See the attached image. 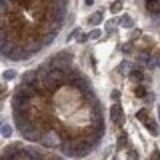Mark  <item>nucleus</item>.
<instances>
[{"instance_id": "f257e3e1", "label": "nucleus", "mask_w": 160, "mask_h": 160, "mask_svg": "<svg viewBox=\"0 0 160 160\" xmlns=\"http://www.w3.org/2000/svg\"><path fill=\"white\" fill-rule=\"evenodd\" d=\"M72 60H73V56L69 54V53H65V54H58L57 58H54L52 65L56 68V69H59L62 72H69L72 70Z\"/></svg>"}, {"instance_id": "f03ea898", "label": "nucleus", "mask_w": 160, "mask_h": 160, "mask_svg": "<svg viewBox=\"0 0 160 160\" xmlns=\"http://www.w3.org/2000/svg\"><path fill=\"white\" fill-rule=\"evenodd\" d=\"M27 99L28 98L15 94V96L12 99V107H14L15 113H26V111L30 108V103H28Z\"/></svg>"}, {"instance_id": "7ed1b4c3", "label": "nucleus", "mask_w": 160, "mask_h": 160, "mask_svg": "<svg viewBox=\"0 0 160 160\" xmlns=\"http://www.w3.org/2000/svg\"><path fill=\"white\" fill-rule=\"evenodd\" d=\"M41 140H42V144L44 147H47V148H54V147H57V145L60 144L59 136L54 131H49V132L44 133L42 136Z\"/></svg>"}, {"instance_id": "20e7f679", "label": "nucleus", "mask_w": 160, "mask_h": 160, "mask_svg": "<svg viewBox=\"0 0 160 160\" xmlns=\"http://www.w3.org/2000/svg\"><path fill=\"white\" fill-rule=\"evenodd\" d=\"M16 94L22 95L25 98H32L37 94V89L33 86V84H21Z\"/></svg>"}, {"instance_id": "39448f33", "label": "nucleus", "mask_w": 160, "mask_h": 160, "mask_svg": "<svg viewBox=\"0 0 160 160\" xmlns=\"http://www.w3.org/2000/svg\"><path fill=\"white\" fill-rule=\"evenodd\" d=\"M25 115H26V113H15V123H16L18 129L20 131L21 133H23V132L31 129L30 123H28V121H27Z\"/></svg>"}, {"instance_id": "423d86ee", "label": "nucleus", "mask_w": 160, "mask_h": 160, "mask_svg": "<svg viewBox=\"0 0 160 160\" xmlns=\"http://www.w3.org/2000/svg\"><path fill=\"white\" fill-rule=\"evenodd\" d=\"M77 154L79 157H85L91 152V145L89 144V142H81L80 144H77Z\"/></svg>"}, {"instance_id": "0eeeda50", "label": "nucleus", "mask_w": 160, "mask_h": 160, "mask_svg": "<svg viewBox=\"0 0 160 160\" xmlns=\"http://www.w3.org/2000/svg\"><path fill=\"white\" fill-rule=\"evenodd\" d=\"M122 113H123V111H122V107H121V105L118 102L115 103V105H112V107H111V110H110V117H111L112 122L116 123Z\"/></svg>"}, {"instance_id": "6e6552de", "label": "nucleus", "mask_w": 160, "mask_h": 160, "mask_svg": "<svg viewBox=\"0 0 160 160\" xmlns=\"http://www.w3.org/2000/svg\"><path fill=\"white\" fill-rule=\"evenodd\" d=\"M144 124H145L147 129L150 132V134H152V136H154V137H158V136H159L160 129H159V126L155 123V121H153V120H150V118H149L148 121H145V122H144Z\"/></svg>"}, {"instance_id": "1a4fd4ad", "label": "nucleus", "mask_w": 160, "mask_h": 160, "mask_svg": "<svg viewBox=\"0 0 160 160\" xmlns=\"http://www.w3.org/2000/svg\"><path fill=\"white\" fill-rule=\"evenodd\" d=\"M37 72H33V70H30V72H26L22 77V81L21 84H33L35 80L37 78Z\"/></svg>"}, {"instance_id": "9d476101", "label": "nucleus", "mask_w": 160, "mask_h": 160, "mask_svg": "<svg viewBox=\"0 0 160 160\" xmlns=\"http://www.w3.org/2000/svg\"><path fill=\"white\" fill-rule=\"evenodd\" d=\"M22 136H23L25 139L28 140V142H37L40 139V133L37 131H35V129H28V131L23 132Z\"/></svg>"}, {"instance_id": "9b49d317", "label": "nucleus", "mask_w": 160, "mask_h": 160, "mask_svg": "<svg viewBox=\"0 0 160 160\" xmlns=\"http://www.w3.org/2000/svg\"><path fill=\"white\" fill-rule=\"evenodd\" d=\"M147 9H148V11L152 12V14H159L160 4L158 2V0H148V2H147Z\"/></svg>"}, {"instance_id": "f8f14e48", "label": "nucleus", "mask_w": 160, "mask_h": 160, "mask_svg": "<svg viewBox=\"0 0 160 160\" xmlns=\"http://www.w3.org/2000/svg\"><path fill=\"white\" fill-rule=\"evenodd\" d=\"M120 23L122 27H124V28H129V27H132L133 26V20L131 19V16L129 15H123L122 18H121L120 20Z\"/></svg>"}, {"instance_id": "ddd939ff", "label": "nucleus", "mask_w": 160, "mask_h": 160, "mask_svg": "<svg viewBox=\"0 0 160 160\" xmlns=\"http://www.w3.org/2000/svg\"><path fill=\"white\" fill-rule=\"evenodd\" d=\"M73 84H74L77 88H79L81 91H84V90L89 89V81H86V80L84 79V78H81V77H80L79 79L75 80Z\"/></svg>"}, {"instance_id": "4468645a", "label": "nucleus", "mask_w": 160, "mask_h": 160, "mask_svg": "<svg viewBox=\"0 0 160 160\" xmlns=\"http://www.w3.org/2000/svg\"><path fill=\"white\" fill-rule=\"evenodd\" d=\"M133 70V65H132V63H129V62H122V64H121L120 67V72L122 74H129Z\"/></svg>"}, {"instance_id": "2eb2a0df", "label": "nucleus", "mask_w": 160, "mask_h": 160, "mask_svg": "<svg viewBox=\"0 0 160 160\" xmlns=\"http://www.w3.org/2000/svg\"><path fill=\"white\" fill-rule=\"evenodd\" d=\"M1 134H2L4 138L11 137V134H12V128H11V126L8 124V123H4V124L1 126Z\"/></svg>"}, {"instance_id": "dca6fc26", "label": "nucleus", "mask_w": 160, "mask_h": 160, "mask_svg": "<svg viewBox=\"0 0 160 160\" xmlns=\"http://www.w3.org/2000/svg\"><path fill=\"white\" fill-rule=\"evenodd\" d=\"M101 21H102V14H101L100 11L92 14L91 18H90V23L91 25H100Z\"/></svg>"}, {"instance_id": "f3484780", "label": "nucleus", "mask_w": 160, "mask_h": 160, "mask_svg": "<svg viewBox=\"0 0 160 160\" xmlns=\"http://www.w3.org/2000/svg\"><path fill=\"white\" fill-rule=\"evenodd\" d=\"M129 78L132 81H136V82H139L143 80V74L138 72V70H132L131 73H129Z\"/></svg>"}, {"instance_id": "a211bd4d", "label": "nucleus", "mask_w": 160, "mask_h": 160, "mask_svg": "<svg viewBox=\"0 0 160 160\" xmlns=\"http://www.w3.org/2000/svg\"><path fill=\"white\" fill-rule=\"evenodd\" d=\"M136 117H137V118H138L142 123H144L145 121L149 120V117H148V112H147V110H145V108H142V110H139V111L137 112Z\"/></svg>"}, {"instance_id": "6ab92c4d", "label": "nucleus", "mask_w": 160, "mask_h": 160, "mask_svg": "<svg viewBox=\"0 0 160 160\" xmlns=\"http://www.w3.org/2000/svg\"><path fill=\"white\" fill-rule=\"evenodd\" d=\"M116 23H117V20H116V19H110L108 21H106V23H105V30H106L107 32H112V31L115 30Z\"/></svg>"}, {"instance_id": "aec40b11", "label": "nucleus", "mask_w": 160, "mask_h": 160, "mask_svg": "<svg viewBox=\"0 0 160 160\" xmlns=\"http://www.w3.org/2000/svg\"><path fill=\"white\" fill-rule=\"evenodd\" d=\"M16 75H18V72H15V70H12V69L5 70V72H4V74H2V77H4V79L5 80L15 79V78H16Z\"/></svg>"}, {"instance_id": "412c9836", "label": "nucleus", "mask_w": 160, "mask_h": 160, "mask_svg": "<svg viewBox=\"0 0 160 160\" xmlns=\"http://www.w3.org/2000/svg\"><path fill=\"white\" fill-rule=\"evenodd\" d=\"M110 10H111V12H112V14H118L121 10H122V1H120V0L115 1V2L111 5Z\"/></svg>"}, {"instance_id": "4be33fe9", "label": "nucleus", "mask_w": 160, "mask_h": 160, "mask_svg": "<svg viewBox=\"0 0 160 160\" xmlns=\"http://www.w3.org/2000/svg\"><path fill=\"white\" fill-rule=\"evenodd\" d=\"M57 37V33H54V32H52V33H49V35H47L44 38H43V44H46V46H49L54 38Z\"/></svg>"}, {"instance_id": "5701e85b", "label": "nucleus", "mask_w": 160, "mask_h": 160, "mask_svg": "<svg viewBox=\"0 0 160 160\" xmlns=\"http://www.w3.org/2000/svg\"><path fill=\"white\" fill-rule=\"evenodd\" d=\"M101 36V31L99 30V28H95V30H92L90 33H89V38L90 40H99Z\"/></svg>"}, {"instance_id": "b1692460", "label": "nucleus", "mask_w": 160, "mask_h": 160, "mask_svg": "<svg viewBox=\"0 0 160 160\" xmlns=\"http://www.w3.org/2000/svg\"><path fill=\"white\" fill-rule=\"evenodd\" d=\"M154 101H155V95L153 92H149L144 96V103H147V105H152V103H154Z\"/></svg>"}, {"instance_id": "393cba45", "label": "nucleus", "mask_w": 160, "mask_h": 160, "mask_svg": "<svg viewBox=\"0 0 160 160\" xmlns=\"http://www.w3.org/2000/svg\"><path fill=\"white\" fill-rule=\"evenodd\" d=\"M145 95H147V91H145V88L144 86L139 85V86L136 88V96L137 98H144Z\"/></svg>"}, {"instance_id": "a878e982", "label": "nucleus", "mask_w": 160, "mask_h": 160, "mask_svg": "<svg viewBox=\"0 0 160 160\" xmlns=\"http://www.w3.org/2000/svg\"><path fill=\"white\" fill-rule=\"evenodd\" d=\"M126 143H127V134H126V133H122V136H121L120 138H118V140H117L118 148L124 147V145H126Z\"/></svg>"}, {"instance_id": "bb28decb", "label": "nucleus", "mask_w": 160, "mask_h": 160, "mask_svg": "<svg viewBox=\"0 0 160 160\" xmlns=\"http://www.w3.org/2000/svg\"><path fill=\"white\" fill-rule=\"evenodd\" d=\"M26 150H27V153H31V154H32V155H31L32 159H41L40 153H38L37 150H35L33 148H27Z\"/></svg>"}, {"instance_id": "cd10ccee", "label": "nucleus", "mask_w": 160, "mask_h": 160, "mask_svg": "<svg viewBox=\"0 0 160 160\" xmlns=\"http://www.w3.org/2000/svg\"><path fill=\"white\" fill-rule=\"evenodd\" d=\"M111 99L113 101H116V102H118L121 99V92L118 90H112V92H111Z\"/></svg>"}, {"instance_id": "c85d7f7f", "label": "nucleus", "mask_w": 160, "mask_h": 160, "mask_svg": "<svg viewBox=\"0 0 160 160\" xmlns=\"http://www.w3.org/2000/svg\"><path fill=\"white\" fill-rule=\"evenodd\" d=\"M88 40H90V38H89V35H86V33H80L79 36L77 37V41L79 43H84V42H86Z\"/></svg>"}, {"instance_id": "c756f323", "label": "nucleus", "mask_w": 160, "mask_h": 160, "mask_svg": "<svg viewBox=\"0 0 160 160\" xmlns=\"http://www.w3.org/2000/svg\"><path fill=\"white\" fill-rule=\"evenodd\" d=\"M122 51H123L124 53H129V52L132 51V46H131V43H124V44L122 46Z\"/></svg>"}, {"instance_id": "7c9ffc66", "label": "nucleus", "mask_w": 160, "mask_h": 160, "mask_svg": "<svg viewBox=\"0 0 160 160\" xmlns=\"http://www.w3.org/2000/svg\"><path fill=\"white\" fill-rule=\"evenodd\" d=\"M127 158H128V159H138L139 157H138L137 152H134V150H131V152H128V155H127Z\"/></svg>"}, {"instance_id": "2f4dec72", "label": "nucleus", "mask_w": 160, "mask_h": 160, "mask_svg": "<svg viewBox=\"0 0 160 160\" xmlns=\"http://www.w3.org/2000/svg\"><path fill=\"white\" fill-rule=\"evenodd\" d=\"M148 59H149L148 53H142V54H140V57H139L140 63H148Z\"/></svg>"}, {"instance_id": "473e14b6", "label": "nucleus", "mask_w": 160, "mask_h": 160, "mask_svg": "<svg viewBox=\"0 0 160 160\" xmlns=\"http://www.w3.org/2000/svg\"><path fill=\"white\" fill-rule=\"evenodd\" d=\"M124 122H126V117H124V113H122L120 116V118L117 120L116 122V124H118V126H123L124 124Z\"/></svg>"}, {"instance_id": "72a5a7b5", "label": "nucleus", "mask_w": 160, "mask_h": 160, "mask_svg": "<svg viewBox=\"0 0 160 160\" xmlns=\"http://www.w3.org/2000/svg\"><path fill=\"white\" fill-rule=\"evenodd\" d=\"M78 33H79V28H77V30H74V31H73V32H72V33H70V35H69V37H68V38H67V41H68V42H69V41L72 40V38H73V37H78V36H77V35H78Z\"/></svg>"}, {"instance_id": "f704fd0d", "label": "nucleus", "mask_w": 160, "mask_h": 160, "mask_svg": "<svg viewBox=\"0 0 160 160\" xmlns=\"http://www.w3.org/2000/svg\"><path fill=\"white\" fill-rule=\"evenodd\" d=\"M147 64H148V67H149L150 69H153V68H154V67L157 65V60L153 59V58H152V59L148 60V63H147Z\"/></svg>"}, {"instance_id": "c9c22d12", "label": "nucleus", "mask_w": 160, "mask_h": 160, "mask_svg": "<svg viewBox=\"0 0 160 160\" xmlns=\"http://www.w3.org/2000/svg\"><path fill=\"white\" fill-rule=\"evenodd\" d=\"M140 35H142V31H140V30H136V31L132 33V37H133V40H137V38H139Z\"/></svg>"}, {"instance_id": "e433bc0d", "label": "nucleus", "mask_w": 160, "mask_h": 160, "mask_svg": "<svg viewBox=\"0 0 160 160\" xmlns=\"http://www.w3.org/2000/svg\"><path fill=\"white\" fill-rule=\"evenodd\" d=\"M31 46H32V47H31L30 49H31L32 52H37V51H40L41 47L38 46V44H35V43H33V44H31Z\"/></svg>"}, {"instance_id": "4c0bfd02", "label": "nucleus", "mask_w": 160, "mask_h": 160, "mask_svg": "<svg viewBox=\"0 0 160 160\" xmlns=\"http://www.w3.org/2000/svg\"><path fill=\"white\" fill-rule=\"evenodd\" d=\"M152 159H158V160H160V153L158 152V150L153 153V155H152Z\"/></svg>"}, {"instance_id": "58836bf2", "label": "nucleus", "mask_w": 160, "mask_h": 160, "mask_svg": "<svg viewBox=\"0 0 160 160\" xmlns=\"http://www.w3.org/2000/svg\"><path fill=\"white\" fill-rule=\"evenodd\" d=\"M85 1H86L88 5H92L94 4V0H85Z\"/></svg>"}, {"instance_id": "ea45409f", "label": "nucleus", "mask_w": 160, "mask_h": 160, "mask_svg": "<svg viewBox=\"0 0 160 160\" xmlns=\"http://www.w3.org/2000/svg\"><path fill=\"white\" fill-rule=\"evenodd\" d=\"M157 65H158V67L160 68V56L158 57V58H157Z\"/></svg>"}, {"instance_id": "a19ab883", "label": "nucleus", "mask_w": 160, "mask_h": 160, "mask_svg": "<svg viewBox=\"0 0 160 160\" xmlns=\"http://www.w3.org/2000/svg\"><path fill=\"white\" fill-rule=\"evenodd\" d=\"M158 115H159V120H160V105L159 107H158Z\"/></svg>"}]
</instances>
